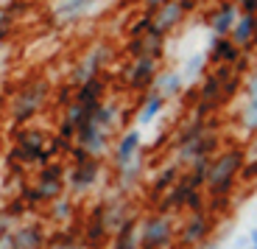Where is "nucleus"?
Listing matches in <instances>:
<instances>
[{
    "mask_svg": "<svg viewBox=\"0 0 257 249\" xmlns=\"http://www.w3.org/2000/svg\"><path fill=\"white\" fill-rule=\"evenodd\" d=\"M137 227H140V216L135 213V216H128L126 221L112 232L106 249H140V232H137Z\"/></svg>",
    "mask_w": 257,
    "mask_h": 249,
    "instance_id": "ddd939ff",
    "label": "nucleus"
},
{
    "mask_svg": "<svg viewBox=\"0 0 257 249\" xmlns=\"http://www.w3.org/2000/svg\"><path fill=\"white\" fill-rule=\"evenodd\" d=\"M143 154L137 157L135 162H128V165L117 168L115 171V185H117V193H132L137 188V182L143 179Z\"/></svg>",
    "mask_w": 257,
    "mask_h": 249,
    "instance_id": "6ab92c4d",
    "label": "nucleus"
},
{
    "mask_svg": "<svg viewBox=\"0 0 257 249\" xmlns=\"http://www.w3.org/2000/svg\"><path fill=\"white\" fill-rule=\"evenodd\" d=\"M221 78L215 76V73H204V78H201V84L196 87V101H207V104H224V98H221Z\"/></svg>",
    "mask_w": 257,
    "mask_h": 249,
    "instance_id": "393cba45",
    "label": "nucleus"
},
{
    "mask_svg": "<svg viewBox=\"0 0 257 249\" xmlns=\"http://www.w3.org/2000/svg\"><path fill=\"white\" fill-rule=\"evenodd\" d=\"M95 3L98 0H62V3L53 9V17H56L59 23H73V20L84 17Z\"/></svg>",
    "mask_w": 257,
    "mask_h": 249,
    "instance_id": "5701e85b",
    "label": "nucleus"
},
{
    "mask_svg": "<svg viewBox=\"0 0 257 249\" xmlns=\"http://www.w3.org/2000/svg\"><path fill=\"white\" fill-rule=\"evenodd\" d=\"M199 3H201V0H199Z\"/></svg>",
    "mask_w": 257,
    "mask_h": 249,
    "instance_id": "4c0bfd02",
    "label": "nucleus"
},
{
    "mask_svg": "<svg viewBox=\"0 0 257 249\" xmlns=\"http://www.w3.org/2000/svg\"><path fill=\"white\" fill-rule=\"evenodd\" d=\"M45 249H87V246H84V241H81V230L62 227V230L48 232Z\"/></svg>",
    "mask_w": 257,
    "mask_h": 249,
    "instance_id": "4be33fe9",
    "label": "nucleus"
},
{
    "mask_svg": "<svg viewBox=\"0 0 257 249\" xmlns=\"http://www.w3.org/2000/svg\"><path fill=\"white\" fill-rule=\"evenodd\" d=\"M240 179H243V182H257V160H246V165H243V171H240Z\"/></svg>",
    "mask_w": 257,
    "mask_h": 249,
    "instance_id": "c756f323",
    "label": "nucleus"
},
{
    "mask_svg": "<svg viewBox=\"0 0 257 249\" xmlns=\"http://www.w3.org/2000/svg\"><path fill=\"white\" fill-rule=\"evenodd\" d=\"M165 3H171V0H146V6L151 9V12H157V9L165 6Z\"/></svg>",
    "mask_w": 257,
    "mask_h": 249,
    "instance_id": "2f4dec72",
    "label": "nucleus"
},
{
    "mask_svg": "<svg viewBox=\"0 0 257 249\" xmlns=\"http://www.w3.org/2000/svg\"><path fill=\"white\" fill-rule=\"evenodd\" d=\"M212 230H215V216L210 210L187 213L185 224H182V230H179V246L182 249H199L201 243H207L212 238Z\"/></svg>",
    "mask_w": 257,
    "mask_h": 249,
    "instance_id": "0eeeda50",
    "label": "nucleus"
},
{
    "mask_svg": "<svg viewBox=\"0 0 257 249\" xmlns=\"http://www.w3.org/2000/svg\"><path fill=\"white\" fill-rule=\"evenodd\" d=\"M251 48H257V28H254V39H251Z\"/></svg>",
    "mask_w": 257,
    "mask_h": 249,
    "instance_id": "c9c22d12",
    "label": "nucleus"
},
{
    "mask_svg": "<svg viewBox=\"0 0 257 249\" xmlns=\"http://www.w3.org/2000/svg\"><path fill=\"white\" fill-rule=\"evenodd\" d=\"M48 207V221H53V224H62V227H70V221L78 216V210H76V199L73 196H59V199H53L51 205H45Z\"/></svg>",
    "mask_w": 257,
    "mask_h": 249,
    "instance_id": "f3484780",
    "label": "nucleus"
},
{
    "mask_svg": "<svg viewBox=\"0 0 257 249\" xmlns=\"http://www.w3.org/2000/svg\"><path fill=\"white\" fill-rule=\"evenodd\" d=\"M154 93L157 96H162L168 101V98H176L185 93V78H182L179 70H165L160 73V76L154 78Z\"/></svg>",
    "mask_w": 257,
    "mask_h": 249,
    "instance_id": "aec40b11",
    "label": "nucleus"
},
{
    "mask_svg": "<svg viewBox=\"0 0 257 249\" xmlns=\"http://www.w3.org/2000/svg\"><path fill=\"white\" fill-rule=\"evenodd\" d=\"M90 112H92V104H90V109H87V121L78 126V132H76L73 140H76V146H81L84 151L90 154V157H98V160H101L103 154L109 151L112 132H109V129H103L101 123L90 115Z\"/></svg>",
    "mask_w": 257,
    "mask_h": 249,
    "instance_id": "39448f33",
    "label": "nucleus"
},
{
    "mask_svg": "<svg viewBox=\"0 0 257 249\" xmlns=\"http://www.w3.org/2000/svg\"><path fill=\"white\" fill-rule=\"evenodd\" d=\"M0 51H3V39H0Z\"/></svg>",
    "mask_w": 257,
    "mask_h": 249,
    "instance_id": "e433bc0d",
    "label": "nucleus"
},
{
    "mask_svg": "<svg viewBox=\"0 0 257 249\" xmlns=\"http://www.w3.org/2000/svg\"><path fill=\"white\" fill-rule=\"evenodd\" d=\"M137 232H140V249H171L176 238V221L168 213L151 210L140 218Z\"/></svg>",
    "mask_w": 257,
    "mask_h": 249,
    "instance_id": "20e7f679",
    "label": "nucleus"
},
{
    "mask_svg": "<svg viewBox=\"0 0 257 249\" xmlns=\"http://www.w3.org/2000/svg\"><path fill=\"white\" fill-rule=\"evenodd\" d=\"M103 59H106V51L103 48H95V51L90 53V56L81 62V67H78V73H76V84H81V81H87V78H95L98 76V70H101V64H103Z\"/></svg>",
    "mask_w": 257,
    "mask_h": 249,
    "instance_id": "bb28decb",
    "label": "nucleus"
},
{
    "mask_svg": "<svg viewBox=\"0 0 257 249\" xmlns=\"http://www.w3.org/2000/svg\"><path fill=\"white\" fill-rule=\"evenodd\" d=\"M207 64H210V62H207V53H204V51H201V53H193V56L187 59L185 64H182L179 73H182V78H185V87H187V84H196L199 78H204Z\"/></svg>",
    "mask_w": 257,
    "mask_h": 249,
    "instance_id": "a878e982",
    "label": "nucleus"
},
{
    "mask_svg": "<svg viewBox=\"0 0 257 249\" xmlns=\"http://www.w3.org/2000/svg\"><path fill=\"white\" fill-rule=\"evenodd\" d=\"M254 28H257V14H240L235 28L229 31V39L235 48L240 51H251V39H254Z\"/></svg>",
    "mask_w": 257,
    "mask_h": 249,
    "instance_id": "dca6fc26",
    "label": "nucleus"
},
{
    "mask_svg": "<svg viewBox=\"0 0 257 249\" xmlns=\"http://www.w3.org/2000/svg\"><path fill=\"white\" fill-rule=\"evenodd\" d=\"M157 78V59L154 56H135V62L126 70V84L132 90H148L154 87Z\"/></svg>",
    "mask_w": 257,
    "mask_h": 249,
    "instance_id": "9b49d317",
    "label": "nucleus"
},
{
    "mask_svg": "<svg viewBox=\"0 0 257 249\" xmlns=\"http://www.w3.org/2000/svg\"><path fill=\"white\" fill-rule=\"evenodd\" d=\"M218 146H221V137L210 129L207 134H201L199 140H193V143H187V146L176 148V160H174V162H176L179 168H187L190 162H196V160H204V157H215Z\"/></svg>",
    "mask_w": 257,
    "mask_h": 249,
    "instance_id": "1a4fd4ad",
    "label": "nucleus"
},
{
    "mask_svg": "<svg viewBox=\"0 0 257 249\" xmlns=\"http://www.w3.org/2000/svg\"><path fill=\"white\" fill-rule=\"evenodd\" d=\"M143 154V129H128V132L120 134V140L115 143L112 148V168H123L128 162H135L137 157Z\"/></svg>",
    "mask_w": 257,
    "mask_h": 249,
    "instance_id": "9d476101",
    "label": "nucleus"
},
{
    "mask_svg": "<svg viewBox=\"0 0 257 249\" xmlns=\"http://www.w3.org/2000/svg\"><path fill=\"white\" fill-rule=\"evenodd\" d=\"M240 17V9L232 3V0H221V6L212 12L210 17V28H212V37H229V31L235 28Z\"/></svg>",
    "mask_w": 257,
    "mask_h": 249,
    "instance_id": "4468645a",
    "label": "nucleus"
},
{
    "mask_svg": "<svg viewBox=\"0 0 257 249\" xmlns=\"http://www.w3.org/2000/svg\"><path fill=\"white\" fill-rule=\"evenodd\" d=\"M53 143L34 126H26L17 134V143L12 148V157L20 165H48L53 162Z\"/></svg>",
    "mask_w": 257,
    "mask_h": 249,
    "instance_id": "7ed1b4c3",
    "label": "nucleus"
},
{
    "mask_svg": "<svg viewBox=\"0 0 257 249\" xmlns=\"http://www.w3.org/2000/svg\"><path fill=\"white\" fill-rule=\"evenodd\" d=\"M240 126L246 132H257V93L254 96H246V104L240 109Z\"/></svg>",
    "mask_w": 257,
    "mask_h": 249,
    "instance_id": "cd10ccee",
    "label": "nucleus"
},
{
    "mask_svg": "<svg viewBox=\"0 0 257 249\" xmlns=\"http://www.w3.org/2000/svg\"><path fill=\"white\" fill-rule=\"evenodd\" d=\"M240 84H243V76H240V73H232V78L224 84V87H221V98H224V101L235 98L240 93Z\"/></svg>",
    "mask_w": 257,
    "mask_h": 249,
    "instance_id": "c85d7f7f",
    "label": "nucleus"
},
{
    "mask_svg": "<svg viewBox=\"0 0 257 249\" xmlns=\"http://www.w3.org/2000/svg\"><path fill=\"white\" fill-rule=\"evenodd\" d=\"M70 168H67V191L73 199L92 193L103 179V162L90 157L81 146H70Z\"/></svg>",
    "mask_w": 257,
    "mask_h": 249,
    "instance_id": "f03ea898",
    "label": "nucleus"
},
{
    "mask_svg": "<svg viewBox=\"0 0 257 249\" xmlns=\"http://www.w3.org/2000/svg\"><path fill=\"white\" fill-rule=\"evenodd\" d=\"M254 93H257V67L249 76V81H246V96H254Z\"/></svg>",
    "mask_w": 257,
    "mask_h": 249,
    "instance_id": "7c9ffc66",
    "label": "nucleus"
},
{
    "mask_svg": "<svg viewBox=\"0 0 257 249\" xmlns=\"http://www.w3.org/2000/svg\"><path fill=\"white\" fill-rule=\"evenodd\" d=\"M249 249H257V227L249 232Z\"/></svg>",
    "mask_w": 257,
    "mask_h": 249,
    "instance_id": "72a5a7b5",
    "label": "nucleus"
},
{
    "mask_svg": "<svg viewBox=\"0 0 257 249\" xmlns=\"http://www.w3.org/2000/svg\"><path fill=\"white\" fill-rule=\"evenodd\" d=\"M48 227L39 218H26L17 221L12 230V249H45L48 243Z\"/></svg>",
    "mask_w": 257,
    "mask_h": 249,
    "instance_id": "6e6552de",
    "label": "nucleus"
},
{
    "mask_svg": "<svg viewBox=\"0 0 257 249\" xmlns=\"http://www.w3.org/2000/svg\"><path fill=\"white\" fill-rule=\"evenodd\" d=\"M204 53H207V62H212V64H235L243 51L235 48L229 37H212L210 48H207Z\"/></svg>",
    "mask_w": 257,
    "mask_h": 249,
    "instance_id": "2eb2a0df",
    "label": "nucleus"
},
{
    "mask_svg": "<svg viewBox=\"0 0 257 249\" xmlns=\"http://www.w3.org/2000/svg\"><path fill=\"white\" fill-rule=\"evenodd\" d=\"M103 93H106V84H103L101 76L87 78V81L78 84L76 96H73V104H98V101H103Z\"/></svg>",
    "mask_w": 257,
    "mask_h": 249,
    "instance_id": "b1692460",
    "label": "nucleus"
},
{
    "mask_svg": "<svg viewBox=\"0 0 257 249\" xmlns=\"http://www.w3.org/2000/svg\"><path fill=\"white\" fill-rule=\"evenodd\" d=\"M199 249H221V241H212V238H210V241H207V243H201Z\"/></svg>",
    "mask_w": 257,
    "mask_h": 249,
    "instance_id": "473e14b6",
    "label": "nucleus"
},
{
    "mask_svg": "<svg viewBox=\"0 0 257 249\" xmlns=\"http://www.w3.org/2000/svg\"><path fill=\"white\" fill-rule=\"evenodd\" d=\"M179 177H182V168L176 165V162H168V165H162L160 171L154 174L151 185H148V202L157 207V202H160V199L176 185V179H179Z\"/></svg>",
    "mask_w": 257,
    "mask_h": 249,
    "instance_id": "f8f14e48",
    "label": "nucleus"
},
{
    "mask_svg": "<svg viewBox=\"0 0 257 249\" xmlns=\"http://www.w3.org/2000/svg\"><path fill=\"white\" fill-rule=\"evenodd\" d=\"M182 17H185V9H182L179 0H171V3H165V6L157 9L154 14V28L160 34H168L171 28H176L182 23Z\"/></svg>",
    "mask_w": 257,
    "mask_h": 249,
    "instance_id": "a211bd4d",
    "label": "nucleus"
},
{
    "mask_svg": "<svg viewBox=\"0 0 257 249\" xmlns=\"http://www.w3.org/2000/svg\"><path fill=\"white\" fill-rule=\"evenodd\" d=\"M246 154H249L251 160H257V146H251V151H246Z\"/></svg>",
    "mask_w": 257,
    "mask_h": 249,
    "instance_id": "f704fd0d",
    "label": "nucleus"
},
{
    "mask_svg": "<svg viewBox=\"0 0 257 249\" xmlns=\"http://www.w3.org/2000/svg\"><path fill=\"white\" fill-rule=\"evenodd\" d=\"M64 191H67V168L53 160V162L39 168L34 185H23V191L17 196L23 199V205L28 210H37V207L51 205L53 199L64 196Z\"/></svg>",
    "mask_w": 257,
    "mask_h": 249,
    "instance_id": "f257e3e1",
    "label": "nucleus"
},
{
    "mask_svg": "<svg viewBox=\"0 0 257 249\" xmlns=\"http://www.w3.org/2000/svg\"><path fill=\"white\" fill-rule=\"evenodd\" d=\"M162 109H165V98L162 96H157L154 90L146 96V101L140 104V109H137V115H135V121H137V129L140 126H148V123H154L157 118L162 115Z\"/></svg>",
    "mask_w": 257,
    "mask_h": 249,
    "instance_id": "412c9836",
    "label": "nucleus"
},
{
    "mask_svg": "<svg viewBox=\"0 0 257 249\" xmlns=\"http://www.w3.org/2000/svg\"><path fill=\"white\" fill-rule=\"evenodd\" d=\"M45 96H48V84L45 81H31L17 93V98L12 101V118L14 123H28L39 109L45 107Z\"/></svg>",
    "mask_w": 257,
    "mask_h": 249,
    "instance_id": "423d86ee",
    "label": "nucleus"
}]
</instances>
